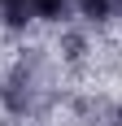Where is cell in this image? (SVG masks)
I'll list each match as a JSON object with an SVG mask.
<instances>
[{
    "label": "cell",
    "mask_w": 122,
    "mask_h": 126,
    "mask_svg": "<svg viewBox=\"0 0 122 126\" xmlns=\"http://www.w3.org/2000/svg\"><path fill=\"white\" fill-rule=\"evenodd\" d=\"M79 0H31V9H35L39 22H57V17H65V13L74 9Z\"/></svg>",
    "instance_id": "cell-3"
},
{
    "label": "cell",
    "mask_w": 122,
    "mask_h": 126,
    "mask_svg": "<svg viewBox=\"0 0 122 126\" xmlns=\"http://www.w3.org/2000/svg\"><path fill=\"white\" fill-rule=\"evenodd\" d=\"M79 13L92 26H109V22L122 17V0H79Z\"/></svg>",
    "instance_id": "cell-2"
},
{
    "label": "cell",
    "mask_w": 122,
    "mask_h": 126,
    "mask_svg": "<svg viewBox=\"0 0 122 126\" xmlns=\"http://www.w3.org/2000/svg\"><path fill=\"white\" fill-rule=\"evenodd\" d=\"M113 126H122V104H118V109H113Z\"/></svg>",
    "instance_id": "cell-4"
},
{
    "label": "cell",
    "mask_w": 122,
    "mask_h": 126,
    "mask_svg": "<svg viewBox=\"0 0 122 126\" xmlns=\"http://www.w3.org/2000/svg\"><path fill=\"white\" fill-rule=\"evenodd\" d=\"M0 100L13 117H44L57 100V70H52V57L44 48L22 52L13 70L4 74V87H0Z\"/></svg>",
    "instance_id": "cell-1"
}]
</instances>
